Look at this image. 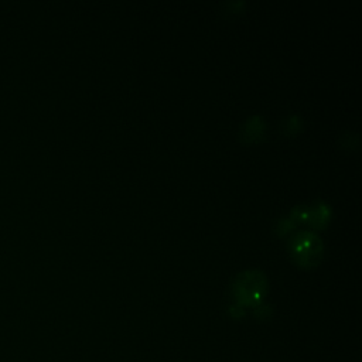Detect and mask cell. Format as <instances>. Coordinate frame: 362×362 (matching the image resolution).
Listing matches in <instances>:
<instances>
[{"label": "cell", "instance_id": "obj_6", "mask_svg": "<svg viewBox=\"0 0 362 362\" xmlns=\"http://www.w3.org/2000/svg\"><path fill=\"white\" fill-rule=\"evenodd\" d=\"M296 226V222L294 219L290 216V215H284V216H280L276 223H274V232L277 235H286L288 230H291L293 228Z\"/></svg>", "mask_w": 362, "mask_h": 362}, {"label": "cell", "instance_id": "obj_5", "mask_svg": "<svg viewBox=\"0 0 362 362\" xmlns=\"http://www.w3.org/2000/svg\"><path fill=\"white\" fill-rule=\"evenodd\" d=\"M301 127V119L297 115H288L281 122V132L286 134H294Z\"/></svg>", "mask_w": 362, "mask_h": 362}, {"label": "cell", "instance_id": "obj_1", "mask_svg": "<svg viewBox=\"0 0 362 362\" xmlns=\"http://www.w3.org/2000/svg\"><path fill=\"white\" fill-rule=\"evenodd\" d=\"M232 294L240 305H257L267 291V277L260 269L238 273L230 284Z\"/></svg>", "mask_w": 362, "mask_h": 362}, {"label": "cell", "instance_id": "obj_3", "mask_svg": "<svg viewBox=\"0 0 362 362\" xmlns=\"http://www.w3.org/2000/svg\"><path fill=\"white\" fill-rule=\"evenodd\" d=\"M266 133V122L264 117L260 115H253L249 119H246L240 129H239V137L245 141H256L260 140Z\"/></svg>", "mask_w": 362, "mask_h": 362}, {"label": "cell", "instance_id": "obj_4", "mask_svg": "<svg viewBox=\"0 0 362 362\" xmlns=\"http://www.w3.org/2000/svg\"><path fill=\"white\" fill-rule=\"evenodd\" d=\"M331 206L324 201H315L313 205H308L307 223L313 228H322L329 221Z\"/></svg>", "mask_w": 362, "mask_h": 362}, {"label": "cell", "instance_id": "obj_2", "mask_svg": "<svg viewBox=\"0 0 362 362\" xmlns=\"http://www.w3.org/2000/svg\"><path fill=\"white\" fill-rule=\"evenodd\" d=\"M288 250L296 263L310 267L317 264L322 257L324 243L314 230L301 229L290 236Z\"/></svg>", "mask_w": 362, "mask_h": 362}]
</instances>
